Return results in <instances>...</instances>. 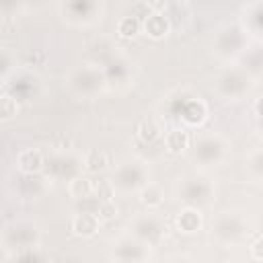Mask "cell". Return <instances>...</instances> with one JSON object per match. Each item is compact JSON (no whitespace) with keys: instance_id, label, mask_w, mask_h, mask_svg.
Instances as JSON below:
<instances>
[{"instance_id":"ba28073f","label":"cell","mask_w":263,"mask_h":263,"mask_svg":"<svg viewBox=\"0 0 263 263\" xmlns=\"http://www.w3.org/2000/svg\"><path fill=\"white\" fill-rule=\"evenodd\" d=\"M140 197H142V203H144V205H148V208H156V205L162 203L164 193H162V189H160L158 185H148V187L142 189Z\"/></svg>"},{"instance_id":"9c48e42d","label":"cell","mask_w":263,"mask_h":263,"mask_svg":"<svg viewBox=\"0 0 263 263\" xmlns=\"http://www.w3.org/2000/svg\"><path fill=\"white\" fill-rule=\"evenodd\" d=\"M158 136H160V127L156 125V121H152V119H144V121L138 125V138H140L142 142L150 144V142H154Z\"/></svg>"},{"instance_id":"2e32d148","label":"cell","mask_w":263,"mask_h":263,"mask_svg":"<svg viewBox=\"0 0 263 263\" xmlns=\"http://www.w3.org/2000/svg\"><path fill=\"white\" fill-rule=\"evenodd\" d=\"M146 4L152 12H162L166 8V0H146Z\"/></svg>"},{"instance_id":"5b68a950","label":"cell","mask_w":263,"mask_h":263,"mask_svg":"<svg viewBox=\"0 0 263 263\" xmlns=\"http://www.w3.org/2000/svg\"><path fill=\"white\" fill-rule=\"evenodd\" d=\"M68 191H70V195L76 197V199H86V197L92 195L95 183H92L88 177H82V175H80V177H74V179L70 181Z\"/></svg>"},{"instance_id":"52a82bcc","label":"cell","mask_w":263,"mask_h":263,"mask_svg":"<svg viewBox=\"0 0 263 263\" xmlns=\"http://www.w3.org/2000/svg\"><path fill=\"white\" fill-rule=\"evenodd\" d=\"M140 29H142V23H140L136 16H125V18H121L119 25H117V33H119V37H123V39L136 37V35L140 33Z\"/></svg>"},{"instance_id":"7a4b0ae2","label":"cell","mask_w":263,"mask_h":263,"mask_svg":"<svg viewBox=\"0 0 263 263\" xmlns=\"http://www.w3.org/2000/svg\"><path fill=\"white\" fill-rule=\"evenodd\" d=\"M16 166L21 173L25 175H33V173H39L41 166H43V154L37 150V148H29V150H23L16 158Z\"/></svg>"},{"instance_id":"3957f363","label":"cell","mask_w":263,"mask_h":263,"mask_svg":"<svg viewBox=\"0 0 263 263\" xmlns=\"http://www.w3.org/2000/svg\"><path fill=\"white\" fill-rule=\"evenodd\" d=\"M168 29H171V25H168V21L160 12H152L144 21V31L152 39H164L168 35Z\"/></svg>"},{"instance_id":"277c9868","label":"cell","mask_w":263,"mask_h":263,"mask_svg":"<svg viewBox=\"0 0 263 263\" xmlns=\"http://www.w3.org/2000/svg\"><path fill=\"white\" fill-rule=\"evenodd\" d=\"M177 226H179V230L191 234V232L199 230V226H201V214L197 210H193V208H187V210H183L177 216Z\"/></svg>"},{"instance_id":"7c38bea8","label":"cell","mask_w":263,"mask_h":263,"mask_svg":"<svg viewBox=\"0 0 263 263\" xmlns=\"http://www.w3.org/2000/svg\"><path fill=\"white\" fill-rule=\"evenodd\" d=\"M117 214V208L113 201H99V208L95 212V216L99 218V222H107V220H113Z\"/></svg>"},{"instance_id":"8fae6325","label":"cell","mask_w":263,"mask_h":263,"mask_svg":"<svg viewBox=\"0 0 263 263\" xmlns=\"http://www.w3.org/2000/svg\"><path fill=\"white\" fill-rule=\"evenodd\" d=\"M18 111V105H16V99L10 97V95H0V121H8L16 115Z\"/></svg>"},{"instance_id":"4fadbf2b","label":"cell","mask_w":263,"mask_h":263,"mask_svg":"<svg viewBox=\"0 0 263 263\" xmlns=\"http://www.w3.org/2000/svg\"><path fill=\"white\" fill-rule=\"evenodd\" d=\"M101 201H111L113 199V185L107 181V179H103V181H97L95 183V191H92Z\"/></svg>"},{"instance_id":"30bf717a","label":"cell","mask_w":263,"mask_h":263,"mask_svg":"<svg viewBox=\"0 0 263 263\" xmlns=\"http://www.w3.org/2000/svg\"><path fill=\"white\" fill-rule=\"evenodd\" d=\"M107 164H109V158H107V154L103 150H92L86 156V168L90 173H101V171L107 168Z\"/></svg>"},{"instance_id":"8992f818","label":"cell","mask_w":263,"mask_h":263,"mask_svg":"<svg viewBox=\"0 0 263 263\" xmlns=\"http://www.w3.org/2000/svg\"><path fill=\"white\" fill-rule=\"evenodd\" d=\"M189 146V134L185 129H171L166 134V148L173 154H181Z\"/></svg>"},{"instance_id":"6da1fadb","label":"cell","mask_w":263,"mask_h":263,"mask_svg":"<svg viewBox=\"0 0 263 263\" xmlns=\"http://www.w3.org/2000/svg\"><path fill=\"white\" fill-rule=\"evenodd\" d=\"M70 230L76 234V236H82V238H88V236H95L97 230H99V218L90 212H82V214H76L70 222Z\"/></svg>"},{"instance_id":"5bb4252c","label":"cell","mask_w":263,"mask_h":263,"mask_svg":"<svg viewBox=\"0 0 263 263\" xmlns=\"http://www.w3.org/2000/svg\"><path fill=\"white\" fill-rule=\"evenodd\" d=\"M203 117H205V107L201 105V103H189V107H187V119L191 121V123H199V121H203Z\"/></svg>"},{"instance_id":"9a60e30c","label":"cell","mask_w":263,"mask_h":263,"mask_svg":"<svg viewBox=\"0 0 263 263\" xmlns=\"http://www.w3.org/2000/svg\"><path fill=\"white\" fill-rule=\"evenodd\" d=\"M263 238H261V234H257L255 236V242L251 245V257L255 259V261H261L263 259Z\"/></svg>"}]
</instances>
